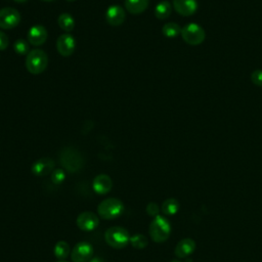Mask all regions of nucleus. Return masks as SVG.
<instances>
[{
  "mask_svg": "<svg viewBox=\"0 0 262 262\" xmlns=\"http://www.w3.org/2000/svg\"><path fill=\"white\" fill-rule=\"evenodd\" d=\"M42 1H44V2H51V1H53V0H42Z\"/></svg>",
  "mask_w": 262,
  "mask_h": 262,
  "instance_id": "nucleus-33",
  "label": "nucleus"
},
{
  "mask_svg": "<svg viewBox=\"0 0 262 262\" xmlns=\"http://www.w3.org/2000/svg\"><path fill=\"white\" fill-rule=\"evenodd\" d=\"M130 244L132 247L135 249H144L148 245V239L144 234L141 233H136L132 236H130Z\"/></svg>",
  "mask_w": 262,
  "mask_h": 262,
  "instance_id": "nucleus-23",
  "label": "nucleus"
},
{
  "mask_svg": "<svg viewBox=\"0 0 262 262\" xmlns=\"http://www.w3.org/2000/svg\"><path fill=\"white\" fill-rule=\"evenodd\" d=\"M180 209V204L176 199L169 198L165 200L161 206V211L164 215L167 216H172L175 215Z\"/></svg>",
  "mask_w": 262,
  "mask_h": 262,
  "instance_id": "nucleus-18",
  "label": "nucleus"
},
{
  "mask_svg": "<svg viewBox=\"0 0 262 262\" xmlns=\"http://www.w3.org/2000/svg\"><path fill=\"white\" fill-rule=\"evenodd\" d=\"M104 241L114 249H123L130 243V234L122 226H112L105 230Z\"/></svg>",
  "mask_w": 262,
  "mask_h": 262,
  "instance_id": "nucleus-5",
  "label": "nucleus"
},
{
  "mask_svg": "<svg viewBox=\"0 0 262 262\" xmlns=\"http://www.w3.org/2000/svg\"><path fill=\"white\" fill-rule=\"evenodd\" d=\"M195 248H196L195 242L190 237H185V238L180 239L177 243L175 250H174V254L177 258L183 259V258L190 256L194 252Z\"/></svg>",
  "mask_w": 262,
  "mask_h": 262,
  "instance_id": "nucleus-14",
  "label": "nucleus"
},
{
  "mask_svg": "<svg viewBox=\"0 0 262 262\" xmlns=\"http://www.w3.org/2000/svg\"><path fill=\"white\" fill-rule=\"evenodd\" d=\"M94 254L93 246L88 242H80L74 246L71 252L73 262H88Z\"/></svg>",
  "mask_w": 262,
  "mask_h": 262,
  "instance_id": "nucleus-8",
  "label": "nucleus"
},
{
  "mask_svg": "<svg viewBox=\"0 0 262 262\" xmlns=\"http://www.w3.org/2000/svg\"><path fill=\"white\" fill-rule=\"evenodd\" d=\"M70 245L66 241H59L55 244L53 248V254L58 260H64L71 255Z\"/></svg>",
  "mask_w": 262,
  "mask_h": 262,
  "instance_id": "nucleus-20",
  "label": "nucleus"
},
{
  "mask_svg": "<svg viewBox=\"0 0 262 262\" xmlns=\"http://www.w3.org/2000/svg\"><path fill=\"white\" fill-rule=\"evenodd\" d=\"M20 14L13 7H4L0 9V29L10 30L20 23Z\"/></svg>",
  "mask_w": 262,
  "mask_h": 262,
  "instance_id": "nucleus-7",
  "label": "nucleus"
},
{
  "mask_svg": "<svg viewBox=\"0 0 262 262\" xmlns=\"http://www.w3.org/2000/svg\"><path fill=\"white\" fill-rule=\"evenodd\" d=\"M48 66V56L42 49H32L26 55V68L29 73L39 75L43 73Z\"/></svg>",
  "mask_w": 262,
  "mask_h": 262,
  "instance_id": "nucleus-4",
  "label": "nucleus"
},
{
  "mask_svg": "<svg viewBox=\"0 0 262 262\" xmlns=\"http://www.w3.org/2000/svg\"><path fill=\"white\" fill-rule=\"evenodd\" d=\"M171 229L172 227L169 220L162 215H158L150 222L148 227V233L150 238L155 243L160 244L166 242L169 238L171 234Z\"/></svg>",
  "mask_w": 262,
  "mask_h": 262,
  "instance_id": "nucleus-2",
  "label": "nucleus"
},
{
  "mask_svg": "<svg viewBox=\"0 0 262 262\" xmlns=\"http://www.w3.org/2000/svg\"><path fill=\"white\" fill-rule=\"evenodd\" d=\"M181 27L173 21L166 23L162 28V33L167 38H176L181 34Z\"/></svg>",
  "mask_w": 262,
  "mask_h": 262,
  "instance_id": "nucleus-22",
  "label": "nucleus"
},
{
  "mask_svg": "<svg viewBox=\"0 0 262 262\" xmlns=\"http://www.w3.org/2000/svg\"><path fill=\"white\" fill-rule=\"evenodd\" d=\"M9 45V39L7 35L0 30V50H5Z\"/></svg>",
  "mask_w": 262,
  "mask_h": 262,
  "instance_id": "nucleus-28",
  "label": "nucleus"
},
{
  "mask_svg": "<svg viewBox=\"0 0 262 262\" xmlns=\"http://www.w3.org/2000/svg\"><path fill=\"white\" fill-rule=\"evenodd\" d=\"M88 262H104V261L100 257H92Z\"/></svg>",
  "mask_w": 262,
  "mask_h": 262,
  "instance_id": "nucleus-29",
  "label": "nucleus"
},
{
  "mask_svg": "<svg viewBox=\"0 0 262 262\" xmlns=\"http://www.w3.org/2000/svg\"><path fill=\"white\" fill-rule=\"evenodd\" d=\"M160 210H161V208L159 207V205L157 204V203H155V202H150V203H148L147 205H146V208H145V211H146V213H147V215H149V216H151V217H156V216H158V215H160L159 213H160Z\"/></svg>",
  "mask_w": 262,
  "mask_h": 262,
  "instance_id": "nucleus-26",
  "label": "nucleus"
},
{
  "mask_svg": "<svg viewBox=\"0 0 262 262\" xmlns=\"http://www.w3.org/2000/svg\"><path fill=\"white\" fill-rule=\"evenodd\" d=\"M125 211L123 202L116 198H107L97 206V214L104 220H112L120 217Z\"/></svg>",
  "mask_w": 262,
  "mask_h": 262,
  "instance_id": "nucleus-3",
  "label": "nucleus"
},
{
  "mask_svg": "<svg viewBox=\"0 0 262 262\" xmlns=\"http://www.w3.org/2000/svg\"><path fill=\"white\" fill-rule=\"evenodd\" d=\"M173 8L182 16H190L198 10L196 0H173Z\"/></svg>",
  "mask_w": 262,
  "mask_h": 262,
  "instance_id": "nucleus-15",
  "label": "nucleus"
},
{
  "mask_svg": "<svg viewBox=\"0 0 262 262\" xmlns=\"http://www.w3.org/2000/svg\"><path fill=\"white\" fill-rule=\"evenodd\" d=\"M149 0H125V8L131 14H140L148 7Z\"/></svg>",
  "mask_w": 262,
  "mask_h": 262,
  "instance_id": "nucleus-17",
  "label": "nucleus"
},
{
  "mask_svg": "<svg viewBox=\"0 0 262 262\" xmlns=\"http://www.w3.org/2000/svg\"><path fill=\"white\" fill-rule=\"evenodd\" d=\"M172 5L169 1H161L155 7V16L158 19H166L171 15Z\"/></svg>",
  "mask_w": 262,
  "mask_h": 262,
  "instance_id": "nucleus-19",
  "label": "nucleus"
},
{
  "mask_svg": "<svg viewBox=\"0 0 262 262\" xmlns=\"http://www.w3.org/2000/svg\"><path fill=\"white\" fill-rule=\"evenodd\" d=\"M125 17H126L125 9L118 4L111 5L105 11V20L108 25L113 27L121 26L124 23Z\"/></svg>",
  "mask_w": 262,
  "mask_h": 262,
  "instance_id": "nucleus-12",
  "label": "nucleus"
},
{
  "mask_svg": "<svg viewBox=\"0 0 262 262\" xmlns=\"http://www.w3.org/2000/svg\"><path fill=\"white\" fill-rule=\"evenodd\" d=\"M75 48H76V40L71 34L66 33L60 35L57 38L56 49L61 56L67 57L72 55L73 52L75 51Z\"/></svg>",
  "mask_w": 262,
  "mask_h": 262,
  "instance_id": "nucleus-10",
  "label": "nucleus"
},
{
  "mask_svg": "<svg viewBox=\"0 0 262 262\" xmlns=\"http://www.w3.org/2000/svg\"><path fill=\"white\" fill-rule=\"evenodd\" d=\"M47 30L41 25L32 26L28 31V42L33 46H41L47 40Z\"/></svg>",
  "mask_w": 262,
  "mask_h": 262,
  "instance_id": "nucleus-13",
  "label": "nucleus"
},
{
  "mask_svg": "<svg viewBox=\"0 0 262 262\" xmlns=\"http://www.w3.org/2000/svg\"><path fill=\"white\" fill-rule=\"evenodd\" d=\"M170 262H181V261H179V260H172V261H170Z\"/></svg>",
  "mask_w": 262,
  "mask_h": 262,
  "instance_id": "nucleus-32",
  "label": "nucleus"
},
{
  "mask_svg": "<svg viewBox=\"0 0 262 262\" xmlns=\"http://www.w3.org/2000/svg\"><path fill=\"white\" fill-rule=\"evenodd\" d=\"M66 1H68V2H74V1H76V0H66Z\"/></svg>",
  "mask_w": 262,
  "mask_h": 262,
  "instance_id": "nucleus-34",
  "label": "nucleus"
},
{
  "mask_svg": "<svg viewBox=\"0 0 262 262\" xmlns=\"http://www.w3.org/2000/svg\"><path fill=\"white\" fill-rule=\"evenodd\" d=\"M12 1H14V2H16V3H25V2H27L28 0H12Z\"/></svg>",
  "mask_w": 262,
  "mask_h": 262,
  "instance_id": "nucleus-30",
  "label": "nucleus"
},
{
  "mask_svg": "<svg viewBox=\"0 0 262 262\" xmlns=\"http://www.w3.org/2000/svg\"><path fill=\"white\" fill-rule=\"evenodd\" d=\"M50 177H51V181L54 184L59 185L66 180V172L63 169H60V168L54 169L53 172L50 174Z\"/></svg>",
  "mask_w": 262,
  "mask_h": 262,
  "instance_id": "nucleus-25",
  "label": "nucleus"
},
{
  "mask_svg": "<svg viewBox=\"0 0 262 262\" xmlns=\"http://www.w3.org/2000/svg\"><path fill=\"white\" fill-rule=\"evenodd\" d=\"M113 187L112 178L106 174H99L92 181V188L97 194H106Z\"/></svg>",
  "mask_w": 262,
  "mask_h": 262,
  "instance_id": "nucleus-16",
  "label": "nucleus"
},
{
  "mask_svg": "<svg viewBox=\"0 0 262 262\" xmlns=\"http://www.w3.org/2000/svg\"><path fill=\"white\" fill-rule=\"evenodd\" d=\"M30 43L25 39H17L13 43V50L18 55H27L30 52Z\"/></svg>",
  "mask_w": 262,
  "mask_h": 262,
  "instance_id": "nucleus-24",
  "label": "nucleus"
},
{
  "mask_svg": "<svg viewBox=\"0 0 262 262\" xmlns=\"http://www.w3.org/2000/svg\"><path fill=\"white\" fill-rule=\"evenodd\" d=\"M181 37L185 43L188 45H200L205 41L206 32L205 30L198 24L190 23L185 25L181 29Z\"/></svg>",
  "mask_w": 262,
  "mask_h": 262,
  "instance_id": "nucleus-6",
  "label": "nucleus"
},
{
  "mask_svg": "<svg viewBox=\"0 0 262 262\" xmlns=\"http://www.w3.org/2000/svg\"><path fill=\"white\" fill-rule=\"evenodd\" d=\"M57 24H58L59 28L67 33H70L75 28V19L68 12H63V13L59 14V16L57 18Z\"/></svg>",
  "mask_w": 262,
  "mask_h": 262,
  "instance_id": "nucleus-21",
  "label": "nucleus"
},
{
  "mask_svg": "<svg viewBox=\"0 0 262 262\" xmlns=\"http://www.w3.org/2000/svg\"><path fill=\"white\" fill-rule=\"evenodd\" d=\"M59 162L63 170L70 173H76L84 166V158L82 154L73 146H66L60 150Z\"/></svg>",
  "mask_w": 262,
  "mask_h": 262,
  "instance_id": "nucleus-1",
  "label": "nucleus"
},
{
  "mask_svg": "<svg viewBox=\"0 0 262 262\" xmlns=\"http://www.w3.org/2000/svg\"><path fill=\"white\" fill-rule=\"evenodd\" d=\"M57 262H68V261L67 260H58Z\"/></svg>",
  "mask_w": 262,
  "mask_h": 262,
  "instance_id": "nucleus-31",
  "label": "nucleus"
},
{
  "mask_svg": "<svg viewBox=\"0 0 262 262\" xmlns=\"http://www.w3.org/2000/svg\"><path fill=\"white\" fill-rule=\"evenodd\" d=\"M251 81L258 87H262V70L257 69L251 73Z\"/></svg>",
  "mask_w": 262,
  "mask_h": 262,
  "instance_id": "nucleus-27",
  "label": "nucleus"
},
{
  "mask_svg": "<svg viewBox=\"0 0 262 262\" xmlns=\"http://www.w3.org/2000/svg\"><path fill=\"white\" fill-rule=\"evenodd\" d=\"M76 223L81 230L92 231L98 227L99 218L95 213L91 211H85L78 215Z\"/></svg>",
  "mask_w": 262,
  "mask_h": 262,
  "instance_id": "nucleus-9",
  "label": "nucleus"
},
{
  "mask_svg": "<svg viewBox=\"0 0 262 262\" xmlns=\"http://www.w3.org/2000/svg\"><path fill=\"white\" fill-rule=\"evenodd\" d=\"M54 166H55L54 161L51 158L45 157L34 162V164L32 165L31 171L35 176L44 177V176L50 175L53 172Z\"/></svg>",
  "mask_w": 262,
  "mask_h": 262,
  "instance_id": "nucleus-11",
  "label": "nucleus"
}]
</instances>
